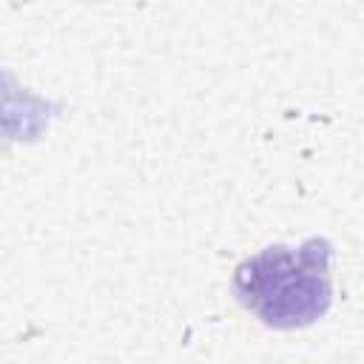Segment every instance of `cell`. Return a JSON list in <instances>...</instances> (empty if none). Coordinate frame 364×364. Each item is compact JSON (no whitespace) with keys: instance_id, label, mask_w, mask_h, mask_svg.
Listing matches in <instances>:
<instances>
[{"instance_id":"6da1fadb","label":"cell","mask_w":364,"mask_h":364,"mask_svg":"<svg viewBox=\"0 0 364 364\" xmlns=\"http://www.w3.org/2000/svg\"><path fill=\"white\" fill-rule=\"evenodd\" d=\"M330 250L318 239L301 247H267L236 270V296L262 321L296 327L330 304Z\"/></svg>"}]
</instances>
